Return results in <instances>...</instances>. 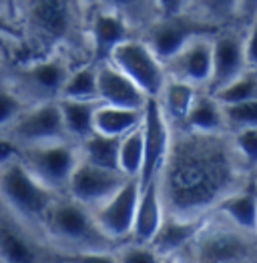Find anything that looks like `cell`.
<instances>
[{
    "instance_id": "cell-1",
    "label": "cell",
    "mask_w": 257,
    "mask_h": 263,
    "mask_svg": "<svg viewBox=\"0 0 257 263\" xmlns=\"http://www.w3.org/2000/svg\"><path fill=\"white\" fill-rule=\"evenodd\" d=\"M245 173L225 133L181 131L171 139L159 173L165 213L183 219L205 217L227 193L243 185Z\"/></svg>"
},
{
    "instance_id": "cell-2",
    "label": "cell",
    "mask_w": 257,
    "mask_h": 263,
    "mask_svg": "<svg viewBox=\"0 0 257 263\" xmlns=\"http://www.w3.org/2000/svg\"><path fill=\"white\" fill-rule=\"evenodd\" d=\"M185 263H257V235L215 213L205 217L191 243L179 251Z\"/></svg>"
},
{
    "instance_id": "cell-3",
    "label": "cell",
    "mask_w": 257,
    "mask_h": 263,
    "mask_svg": "<svg viewBox=\"0 0 257 263\" xmlns=\"http://www.w3.org/2000/svg\"><path fill=\"white\" fill-rule=\"evenodd\" d=\"M50 239L66 247V253L77 251H111L113 241L95 223L93 211L72 197L54 199L43 219Z\"/></svg>"
},
{
    "instance_id": "cell-4",
    "label": "cell",
    "mask_w": 257,
    "mask_h": 263,
    "mask_svg": "<svg viewBox=\"0 0 257 263\" xmlns=\"http://www.w3.org/2000/svg\"><path fill=\"white\" fill-rule=\"evenodd\" d=\"M54 195L26 171L21 159L0 167V199L16 219L43 225L46 211L57 199Z\"/></svg>"
},
{
    "instance_id": "cell-5",
    "label": "cell",
    "mask_w": 257,
    "mask_h": 263,
    "mask_svg": "<svg viewBox=\"0 0 257 263\" xmlns=\"http://www.w3.org/2000/svg\"><path fill=\"white\" fill-rule=\"evenodd\" d=\"M219 30L205 18H201L197 12H181L175 16H159L145 28V36L141 39L149 46V50L161 61H169L173 54H177L185 44H189L197 36H213Z\"/></svg>"
},
{
    "instance_id": "cell-6",
    "label": "cell",
    "mask_w": 257,
    "mask_h": 263,
    "mask_svg": "<svg viewBox=\"0 0 257 263\" xmlns=\"http://www.w3.org/2000/svg\"><path fill=\"white\" fill-rule=\"evenodd\" d=\"M79 159V149L68 141L21 147V163L26 171L54 193L66 189Z\"/></svg>"
},
{
    "instance_id": "cell-7",
    "label": "cell",
    "mask_w": 257,
    "mask_h": 263,
    "mask_svg": "<svg viewBox=\"0 0 257 263\" xmlns=\"http://www.w3.org/2000/svg\"><path fill=\"white\" fill-rule=\"evenodd\" d=\"M68 72L70 68L61 57L41 59L12 72V88L24 103L28 101L30 105L59 101Z\"/></svg>"
},
{
    "instance_id": "cell-8",
    "label": "cell",
    "mask_w": 257,
    "mask_h": 263,
    "mask_svg": "<svg viewBox=\"0 0 257 263\" xmlns=\"http://www.w3.org/2000/svg\"><path fill=\"white\" fill-rule=\"evenodd\" d=\"M107 63L127 74L147 99H157L167 81L163 63L151 52L149 46L141 39L131 36L128 41L119 44Z\"/></svg>"
},
{
    "instance_id": "cell-9",
    "label": "cell",
    "mask_w": 257,
    "mask_h": 263,
    "mask_svg": "<svg viewBox=\"0 0 257 263\" xmlns=\"http://www.w3.org/2000/svg\"><path fill=\"white\" fill-rule=\"evenodd\" d=\"M10 139L19 147H32L54 141H68L59 101L30 105L10 125Z\"/></svg>"
},
{
    "instance_id": "cell-10",
    "label": "cell",
    "mask_w": 257,
    "mask_h": 263,
    "mask_svg": "<svg viewBox=\"0 0 257 263\" xmlns=\"http://www.w3.org/2000/svg\"><path fill=\"white\" fill-rule=\"evenodd\" d=\"M141 133H143V167H141L139 183H147L151 179L159 177L171 145L169 121L165 119L157 99H147L143 105Z\"/></svg>"
},
{
    "instance_id": "cell-11",
    "label": "cell",
    "mask_w": 257,
    "mask_h": 263,
    "mask_svg": "<svg viewBox=\"0 0 257 263\" xmlns=\"http://www.w3.org/2000/svg\"><path fill=\"white\" fill-rule=\"evenodd\" d=\"M26 22L44 46L63 43L75 24L72 0H28Z\"/></svg>"
},
{
    "instance_id": "cell-12",
    "label": "cell",
    "mask_w": 257,
    "mask_h": 263,
    "mask_svg": "<svg viewBox=\"0 0 257 263\" xmlns=\"http://www.w3.org/2000/svg\"><path fill=\"white\" fill-rule=\"evenodd\" d=\"M61 253H52L36 241L14 215L0 209V263H59Z\"/></svg>"
},
{
    "instance_id": "cell-13",
    "label": "cell",
    "mask_w": 257,
    "mask_h": 263,
    "mask_svg": "<svg viewBox=\"0 0 257 263\" xmlns=\"http://www.w3.org/2000/svg\"><path fill=\"white\" fill-rule=\"evenodd\" d=\"M127 179L128 177L119 171H108L79 159L72 175L68 179L66 191H68V197L83 203L88 209H95L97 205L107 201L113 193H117Z\"/></svg>"
},
{
    "instance_id": "cell-14",
    "label": "cell",
    "mask_w": 257,
    "mask_h": 263,
    "mask_svg": "<svg viewBox=\"0 0 257 263\" xmlns=\"http://www.w3.org/2000/svg\"><path fill=\"white\" fill-rule=\"evenodd\" d=\"M137 197H139V179H127L117 193H113L107 201L90 209L95 223L111 241H119L131 235Z\"/></svg>"
},
{
    "instance_id": "cell-15",
    "label": "cell",
    "mask_w": 257,
    "mask_h": 263,
    "mask_svg": "<svg viewBox=\"0 0 257 263\" xmlns=\"http://www.w3.org/2000/svg\"><path fill=\"white\" fill-rule=\"evenodd\" d=\"M247 68L245 52H243V36L221 26L211 39V77H209V92H215L227 83H231Z\"/></svg>"
},
{
    "instance_id": "cell-16",
    "label": "cell",
    "mask_w": 257,
    "mask_h": 263,
    "mask_svg": "<svg viewBox=\"0 0 257 263\" xmlns=\"http://www.w3.org/2000/svg\"><path fill=\"white\" fill-rule=\"evenodd\" d=\"M211 39L213 36H197L185 44L177 54L163 63L165 74L193 87H205L211 77Z\"/></svg>"
},
{
    "instance_id": "cell-17",
    "label": "cell",
    "mask_w": 257,
    "mask_h": 263,
    "mask_svg": "<svg viewBox=\"0 0 257 263\" xmlns=\"http://www.w3.org/2000/svg\"><path fill=\"white\" fill-rule=\"evenodd\" d=\"M165 217V205L161 199L159 177L151 179L147 183H139V197L135 207V219L131 227V239L133 243L149 245L153 235L157 233L161 221Z\"/></svg>"
},
{
    "instance_id": "cell-18",
    "label": "cell",
    "mask_w": 257,
    "mask_h": 263,
    "mask_svg": "<svg viewBox=\"0 0 257 263\" xmlns=\"http://www.w3.org/2000/svg\"><path fill=\"white\" fill-rule=\"evenodd\" d=\"M97 99L103 105L125 109H143L147 101L141 88L111 63L97 65Z\"/></svg>"
},
{
    "instance_id": "cell-19",
    "label": "cell",
    "mask_w": 257,
    "mask_h": 263,
    "mask_svg": "<svg viewBox=\"0 0 257 263\" xmlns=\"http://www.w3.org/2000/svg\"><path fill=\"white\" fill-rule=\"evenodd\" d=\"M131 39V26L119 14L101 8L90 21V43H93V63H107L113 50Z\"/></svg>"
},
{
    "instance_id": "cell-20",
    "label": "cell",
    "mask_w": 257,
    "mask_h": 263,
    "mask_svg": "<svg viewBox=\"0 0 257 263\" xmlns=\"http://www.w3.org/2000/svg\"><path fill=\"white\" fill-rule=\"evenodd\" d=\"M205 217L183 219V217H173V215L165 213V217L161 221L157 233L153 235V239L149 241V247L161 259L177 255L181 249H185L191 243V239L197 235V231L203 227Z\"/></svg>"
},
{
    "instance_id": "cell-21",
    "label": "cell",
    "mask_w": 257,
    "mask_h": 263,
    "mask_svg": "<svg viewBox=\"0 0 257 263\" xmlns=\"http://www.w3.org/2000/svg\"><path fill=\"white\" fill-rule=\"evenodd\" d=\"M215 211L235 227L257 235V195L253 181L227 193L215 205Z\"/></svg>"
},
{
    "instance_id": "cell-22",
    "label": "cell",
    "mask_w": 257,
    "mask_h": 263,
    "mask_svg": "<svg viewBox=\"0 0 257 263\" xmlns=\"http://www.w3.org/2000/svg\"><path fill=\"white\" fill-rule=\"evenodd\" d=\"M181 127L183 131L189 133H225L221 105L215 101L209 90H197Z\"/></svg>"
},
{
    "instance_id": "cell-23",
    "label": "cell",
    "mask_w": 257,
    "mask_h": 263,
    "mask_svg": "<svg viewBox=\"0 0 257 263\" xmlns=\"http://www.w3.org/2000/svg\"><path fill=\"white\" fill-rule=\"evenodd\" d=\"M101 101H68L59 99V109L63 117L66 137L75 141H83L90 133H95V112Z\"/></svg>"
},
{
    "instance_id": "cell-24",
    "label": "cell",
    "mask_w": 257,
    "mask_h": 263,
    "mask_svg": "<svg viewBox=\"0 0 257 263\" xmlns=\"http://www.w3.org/2000/svg\"><path fill=\"white\" fill-rule=\"evenodd\" d=\"M119 145H121V137H111L95 131L81 141L79 155L90 165L103 167L108 171H119Z\"/></svg>"
},
{
    "instance_id": "cell-25",
    "label": "cell",
    "mask_w": 257,
    "mask_h": 263,
    "mask_svg": "<svg viewBox=\"0 0 257 263\" xmlns=\"http://www.w3.org/2000/svg\"><path fill=\"white\" fill-rule=\"evenodd\" d=\"M195 95H197V87L167 77V81L161 88L157 101H159L161 110H163V115H165V119L169 123L183 125V119H185L187 110L191 107Z\"/></svg>"
},
{
    "instance_id": "cell-26",
    "label": "cell",
    "mask_w": 257,
    "mask_h": 263,
    "mask_svg": "<svg viewBox=\"0 0 257 263\" xmlns=\"http://www.w3.org/2000/svg\"><path fill=\"white\" fill-rule=\"evenodd\" d=\"M143 121V109H125V107H113V105H99L95 112V131L111 135V137H123L137 129Z\"/></svg>"
},
{
    "instance_id": "cell-27",
    "label": "cell",
    "mask_w": 257,
    "mask_h": 263,
    "mask_svg": "<svg viewBox=\"0 0 257 263\" xmlns=\"http://www.w3.org/2000/svg\"><path fill=\"white\" fill-rule=\"evenodd\" d=\"M105 10L125 18L131 28H147L159 18L155 0H99Z\"/></svg>"
},
{
    "instance_id": "cell-28",
    "label": "cell",
    "mask_w": 257,
    "mask_h": 263,
    "mask_svg": "<svg viewBox=\"0 0 257 263\" xmlns=\"http://www.w3.org/2000/svg\"><path fill=\"white\" fill-rule=\"evenodd\" d=\"M61 99L68 101H99L97 99V65L90 63L70 70L61 90Z\"/></svg>"
},
{
    "instance_id": "cell-29",
    "label": "cell",
    "mask_w": 257,
    "mask_h": 263,
    "mask_svg": "<svg viewBox=\"0 0 257 263\" xmlns=\"http://www.w3.org/2000/svg\"><path fill=\"white\" fill-rule=\"evenodd\" d=\"M143 167V133L141 125L121 137L119 145V171L128 179H139Z\"/></svg>"
},
{
    "instance_id": "cell-30",
    "label": "cell",
    "mask_w": 257,
    "mask_h": 263,
    "mask_svg": "<svg viewBox=\"0 0 257 263\" xmlns=\"http://www.w3.org/2000/svg\"><path fill=\"white\" fill-rule=\"evenodd\" d=\"M211 95L221 107L257 99V72H253L249 68V70H245L243 74H239L231 83H227L225 87H221Z\"/></svg>"
},
{
    "instance_id": "cell-31",
    "label": "cell",
    "mask_w": 257,
    "mask_h": 263,
    "mask_svg": "<svg viewBox=\"0 0 257 263\" xmlns=\"http://www.w3.org/2000/svg\"><path fill=\"white\" fill-rule=\"evenodd\" d=\"M223 110V123L227 131H241L257 127V99L243 101L235 105H225Z\"/></svg>"
},
{
    "instance_id": "cell-32",
    "label": "cell",
    "mask_w": 257,
    "mask_h": 263,
    "mask_svg": "<svg viewBox=\"0 0 257 263\" xmlns=\"http://www.w3.org/2000/svg\"><path fill=\"white\" fill-rule=\"evenodd\" d=\"M237 4L239 0H197V14L221 28L237 18Z\"/></svg>"
},
{
    "instance_id": "cell-33",
    "label": "cell",
    "mask_w": 257,
    "mask_h": 263,
    "mask_svg": "<svg viewBox=\"0 0 257 263\" xmlns=\"http://www.w3.org/2000/svg\"><path fill=\"white\" fill-rule=\"evenodd\" d=\"M231 145L235 149L241 165L247 171H253L257 167V127L233 131V135H231Z\"/></svg>"
},
{
    "instance_id": "cell-34",
    "label": "cell",
    "mask_w": 257,
    "mask_h": 263,
    "mask_svg": "<svg viewBox=\"0 0 257 263\" xmlns=\"http://www.w3.org/2000/svg\"><path fill=\"white\" fill-rule=\"evenodd\" d=\"M24 109H26V103L19 97V92L12 87L0 85V129L6 125H12Z\"/></svg>"
},
{
    "instance_id": "cell-35",
    "label": "cell",
    "mask_w": 257,
    "mask_h": 263,
    "mask_svg": "<svg viewBox=\"0 0 257 263\" xmlns=\"http://www.w3.org/2000/svg\"><path fill=\"white\" fill-rule=\"evenodd\" d=\"M117 263H161L163 259L151 249L149 245H141V243H131L121 247L117 253Z\"/></svg>"
},
{
    "instance_id": "cell-36",
    "label": "cell",
    "mask_w": 257,
    "mask_h": 263,
    "mask_svg": "<svg viewBox=\"0 0 257 263\" xmlns=\"http://www.w3.org/2000/svg\"><path fill=\"white\" fill-rule=\"evenodd\" d=\"M117 263L115 253L111 251H77V253H61L59 263Z\"/></svg>"
},
{
    "instance_id": "cell-37",
    "label": "cell",
    "mask_w": 257,
    "mask_h": 263,
    "mask_svg": "<svg viewBox=\"0 0 257 263\" xmlns=\"http://www.w3.org/2000/svg\"><path fill=\"white\" fill-rule=\"evenodd\" d=\"M243 52H245L247 68H257V18H253V21L245 26Z\"/></svg>"
},
{
    "instance_id": "cell-38",
    "label": "cell",
    "mask_w": 257,
    "mask_h": 263,
    "mask_svg": "<svg viewBox=\"0 0 257 263\" xmlns=\"http://www.w3.org/2000/svg\"><path fill=\"white\" fill-rule=\"evenodd\" d=\"M159 16H175L187 10L189 0H155Z\"/></svg>"
},
{
    "instance_id": "cell-39",
    "label": "cell",
    "mask_w": 257,
    "mask_h": 263,
    "mask_svg": "<svg viewBox=\"0 0 257 263\" xmlns=\"http://www.w3.org/2000/svg\"><path fill=\"white\" fill-rule=\"evenodd\" d=\"M16 159H21V147L10 137L8 139H0V167L12 163Z\"/></svg>"
},
{
    "instance_id": "cell-40",
    "label": "cell",
    "mask_w": 257,
    "mask_h": 263,
    "mask_svg": "<svg viewBox=\"0 0 257 263\" xmlns=\"http://www.w3.org/2000/svg\"><path fill=\"white\" fill-rule=\"evenodd\" d=\"M253 18H257V0H239L235 21H241L247 26Z\"/></svg>"
},
{
    "instance_id": "cell-41",
    "label": "cell",
    "mask_w": 257,
    "mask_h": 263,
    "mask_svg": "<svg viewBox=\"0 0 257 263\" xmlns=\"http://www.w3.org/2000/svg\"><path fill=\"white\" fill-rule=\"evenodd\" d=\"M8 39H19V30L12 24H8L4 18H0V50H6Z\"/></svg>"
},
{
    "instance_id": "cell-42",
    "label": "cell",
    "mask_w": 257,
    "mask_h": 263,
    "mask_svg": "<svg viewBox=\"0 0 257 263\" xmlns=\"http://www.w3.org/2000/svg\"><path fill=\"white\" fill-rule=\"evenodd\" d=\"M253 175H255V177H253V181H255V183H257V167H255V169H253Z\"/></svg>"
},
{
    "instance_id": "cell-43",
    "label": "cell",
    "mask_w": 257,
    "mask_h": 263,
    "mask_svg": "<svg viewBox=\"0 0 257 263\" xmlns=\"http://www.w3.org/2000/svg\"><path fill=\"white\" fill-rule=\"evenodd\" d=\"M253 185H255V195H257V183H255V181H253Z\"/></svg>"
},
{
    "instance_id": "cell-44",
    "label": "cell",
    "mask_w": 257,
    "mask_h": 263,
    "mask_svg": "<svg viewBox=\"0 0 257 263\" xmlns=\"http://www.w3.org/2000/svg\"><path fill=\"white\" fill-rule=\"evenodd\" d=\"M63 263H66V261H63Z\"/></svg>"
}]
</instances>
